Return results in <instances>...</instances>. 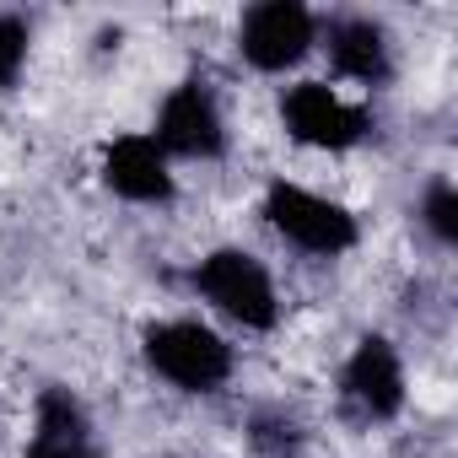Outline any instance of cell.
Returning a JSON list of instances; mask_svg holds the SVG:
<instances>
[{
  "label": "cell",
  "mask_w": 458,
  "mask_h": 458,
  "mask_svg": "<svg viewBox=\"0 0 458 458\" xmlns=\"http://www.w3.org/2000/svg\"><path fill=\"white\" fill-rule=\"evenodd\" d=\"M146 361L167 383H178L189 394H210V388L226 383V372H233V351H226V340L210 335L205 324H189V318L157 324L146 335Z\"/></svg>",
  "instance_id": "6da1fadb"
},
{
  "label": "cell",
  "mask_w": 458,
  "mask_h": 458,
  "mask_svg": "<svg viewBox=\"0 0 458 458\" xmlns=\"http://www.w3.org/2000/svg\"><path fill=\"white\" fill-rule=\"evenodd\" d=\"M194 286L249 329H270L276 324V286L265 276V265L243 249H216L199 270H194Z\"/></svg>",
  "instance_id": "7a4b0ae2"
},
{
  "label": "cell",
  "mask_w": 458,
  "mask_h": 458,
  "mask_svg": "<svg viewBox=\"0 0 458 458\" xmlns=\"http://www.w3.org/2000/svg\"><path fill=\"white\" fill-rule=\"evenodd\" d=\"M265 216H270V226L286 243H297L308 254H345L356 243L351 210L335 205V199H324V194H308L297 183H276L270 199H265Z\"/></svg>",
  "instance_id": "3957f363"
},
{
  "label": "cell",
  "mask_w": 458,
  "mask_h": 458,
  "mask_svg": "<svg viewBox=\"0 0 458 458\" xmlns=\"http://www.w3.org/2000/svg\"><path fill=\"white\" fill-rule=\"evenodd\" d=\"M281 114H286V130H292L302 146L345 151V146H356V140L367 135V114L351 108V103H345L335 87H324V81H302V87H292L286 103H281Z\"/></svg>",
  "instance_id": "277c9868"
},
{
  "label": "cell",
  "mask_w": 458,
  "mask_h": 458,
  "mask_svg": "<svg viewBox=\"0 0 458 458\" xmlns=\"http://www.w3.org/2000/svg\"><path fill=\"white\" fill-rule=\"evenodd\" d=\"M313 49V12L297 0H265L243 17V60L254 71H286Z\"/></svg>",
  "instance_id": "5b68a950"
},
{
  "label": "cell",
  "mask_w": 458,
  "mask_h": 458,
  "mask_svg": "<svg viewBox=\"0 0 458 458\" xmlns=\"http://www.w3.org/2000/svg\"><path fill=\"white\" fill-rule=\"evenodd\" d=\"M345 399L361 420H388L404 404V367L388 340H361L356 356L345 361Z\"/></svg>",
  "instance_id": "8992f818"
},
{
  "label": "cell",
  "mask_w": 458,
  "mask_h": 458,
  "mask_svg": "<svg viewBox=\"0 0 458 458\" xmlns=\"http://www.w3.org/2000/svg\"><path fill=\"white\" fill-rule=\"evenodd\" d=\"M157 146L178 151V157H216L221 151V114L210 103L205 87H178L162 114H157Z\"/></svg>",
  "instance_id": "52a82bcc"
},
{
  "label": "cell",
  "mask_w": 458,
  "mask_h": 458,
  "mask_svg": "<svg viewBox=\"0 0 458 458\" xmlns=\"http://www.w3.org/2000/svg\"><path fill=\"white\" fill-rule=\"evenodd\" d=\"M103 183H108L114 194H124V199H140V205L167 199V194H173L167 151H162L151 135H124V140H114L108 157H103Z\"/></svg>",
  "instance_id": "ba28073f"
},
{
  "label": "cell",
  "mask_w": 458,
  "mask_h": 458,
  "mask_svg": "<svg viewBox=\"0 0 458 458\" xmlns=\"http://www.w3.org/2000/svg\"><path fill=\"white\" fill-rule=\"evenodd\" d=\"M28 458H103L98 453V437L87 426V410L65 388H49L38 399V426H33Z\"/></svg>",
  "instance_id": "9c48e42d"
},
{
  "label": "cell",
  "mask_w": 458,
  "mask_h": 458,
  "mask_svg": "<svg viewBox=\"0 0 458 458\" xmlns=\"http://www.w3.org/2000/svg\"><path fill=\"white\" fill-rule=\"evenodd\" d=\"M329 55H335V71L351 76V81L372 87V81L388 76V38H383L377 22H345V28H335Z\"/></svg>",
  "instance_id": "30bf717a"
},
{
  "label": "cell",
  "mask_w": 458,
  "mask_h": 458,
  "mask_svg": "<svg viewBox=\"0 0 458 458\" xmlns=\"http://www.w3.org/2000/svg\"><path fill=\"white\" fill-rule=\"evenodd\" d=\"M426 226H431L442 243H458V194H453L447 178L431 183V194H426Z\"/></svg>",
  "instance_id": "8fae6325"
},
{
  "label": "cell",
  "mask_w": 458,
  "mask_h": 458,
  "mask_svg": "<svg viewBox=\"0 0 458 458\" xmlns=\"http://www.w3.org/2000/svg\"><path fill=\"white\" fill-rule=\"evenodd\" d=\"M22 55H28V28L17 17H0V87L22 71Z\"/></svg>",
  "instance_id": "7c38bea8"
}]
</instances>
